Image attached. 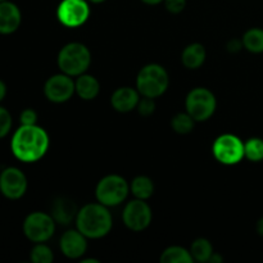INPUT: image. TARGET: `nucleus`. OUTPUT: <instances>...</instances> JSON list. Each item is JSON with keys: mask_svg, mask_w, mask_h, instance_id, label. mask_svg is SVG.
Returning a JSON list of instances; mask_svg holds the SVG:
<instances>
[{"mask_svg": "<svg viewBox=\"0 0 263 263\" xmlns=\"http://www.w3.org/2000/svg\"><path fill=\"white\" fill-rule=\"evenodd\" d=\"M49 136L43 127L37 125L21 127L13 135L10 148L17 159L25 163H33L43 158L49 149Z\"/></svg>", "mask_w": 263, "mask_h": 263, "instance_id": "1", "label": "nucleus"}, {"mask_svg": "<svg viewBox=\"0 0 263 263\" xmlns=\"http://www.w3.org/2000/svg\"><path fill=\"white\" fill-rule=\"evenodd\" d=\"M22 15L21 10L14 3L8 0L0 3V33L9 35L15 32L21 26Z\"/></svg>", "mask_w": 263, "mask_h": 263, "instance_id": "15", "label": "nucleus"}, {"mask_svg": "<svg viewBox=\"0 0 263 263\" xmlns=\"http://www.w3.org/2000/svg\"><path fill=\"white\" fill-rule=\"evenodd\" d=\"M164 7L172 14H179L186 7V0H164Z\"/></svg>", "mask_w": 263, "mask_h": 263, "instance_id": "28", "label": "nucleus"}, {"mask_svg": "<svg viewBox=\"0 0 263 263\" xmlns=\"http://www.w3.org/2000/svg\"><path fill=\"white\" fill-rule=\"evenodd\" d=\"M76 92L74 81L66 73H58L49 77L44 85V94L49 102L64 103L68 102L72 95Z\"/></svg>", "mask_w": 263, "mask_h": 263, "instance_id": "11", "label": "nucleus"}, {"mask_svg": "<svg viewBox=\"0 0 263 263\" xmlns=\"http://www.w3.org/2000/svg\"><path fill=\"white\" fill-rule=\"evenodd\" d=\"M190 253L195 261L202 263L210 262L213 254V247L208 239L199 238L193 241L192 247H190Z\"/></svg>", "mask_w": 263, "mask_h": 263, "instance_id": "22", "label": "nucleus"}, {"mask_svg": "<svg viewBox=\"0 0 263 263\" xmlns=\"http://www.w3.org/2000/svg\"><path fill=\"white\" fill-rule=\"evenodd\" d=\"M186 112L195 120V122H203L210 120L217 108V99L210 89L195 87L187 94L185 99Z\"/></svg>", "mask_w": 263, "mask_h": 263, "instance_id": "6", "label": "nucleus"}, {"mask_svg": "<svg viewBox=\"0 0 263 263\" xmlns=\"http://www.w3.org/2000/svg\"><path fill=\"white\" fill-rule=\"evenodd\" d=\"M243 48V40H238V39H231V40L226 44V50H228L229 53H239Z\"/></svg>", "mask_w": 263, "mask_h": 263, "instance_id": "30", "label": "nucleus"}, {"mask_svg": "<svg viewBox=\"0 0 263 263\" xmlns=\"http://www.w3.org/2000/svg\"><path fill=\"white\" fill-rule=\"evenodd\" d=\"M130 185L120 175H108L103 177L97 185L95 197L97 200L105 207L120 205L127 198Z\"/></svg>", "mask_w": 263, "mask_h": 263, "instance_id": "5", "label": "nucleus"}, {"mask_svg": "<svg viewBox=\"0 0 263 263\" xmlns=\"http://www.w3.org/2000/svg\"><path fill=\"white\" fill-rule=\"evenodd\" d=\"M86 239V236L77 229L76 230H67L59 240L62 253L69 259L81 258L87 249Z\"/></svg>", "mask_w": 263, "mask_h": 263, "instance_id": "13", "label": "nucleus"}, {"mask_svg": "<svg viewBox=\"0 0 263 263\" xmlns=\"http://www.w3.org/2000/svg\"><path fill=\"white\" fill-rule=\"evenodd\" d=\"M195 120L189 115V113H177L172 117L171 127L172 130L180 135H186L194 130Z\"/></svg>", "mask_w": 263, "mask_h": 263, "instance_id": "23", "label": "nucleus"}, {"mask_svg": "<svg viewBox=\"0 0 263 263\" xmlns=\"http://www.w3.org/2000/svg\"><path fill=\"white\" fill-rule=\"evenodd\" d=\"M55 231V221L51 215L44 212H32L23 222V233L33 243H45Z\"/></svg>", "mask_w": 263, "mask_h": 263, "instance_id": "8", "label": "nucleus"}, {"mask_svg": "<svg viewBox=\"0 0 263 263\" xmlns=\"http://www.w3.org/2000/svg\"><path fill=\"white\" fill-rule=\"evenodd\" d=\"M153 213L148 203L135 198L125 205L122 212V221L127 229L133 231H143L151 225Z\"/></svg>", "mask_w": 263, "mask_h": 263, "instance_id": "10", "label": "nucleus"}, {"mask_svg": "<svg viewBox=\"0 0 263 263\" xmlns=\"http://www.w3.org/2000/svg\"><path fill=\"white\" fill-rule=\"evenodd\" d=\"M159 261L162 263H193V258L190 251H186L182 247H168L164 249L161 254Z\"/></svg>", "mask_w": 263, "mask_h": 263, "instance_id": "20", "label": "nucleus"}, {"mask_svg": "<svg viewBox=\"0 0 263 263\" xmlns=\"http://www.w3.org/2000/svg\"><path fill=\"white\" fill-rule=\"evenodd\" d=\"M27 190V177L17 167H8L0 174V192L8 199H20Z\"/></svg>", "mask_w": 263, "mask_h": 263, "instance_id": "12", "label": "nucleus"}, {"mask_svg": "<svg viewBox=\"0 0 263 263\" xmlns=\"http://www.w3.org/2000/svg\"><path fill=\"white\" fill-rule=\"evenodd\" d=\"M59 69L68 76H80L85 73L91 63L89 48L81 43H69L61 49L57 59Z\"/></svg>", "mask_w": 263, "mask_h": 263, "instance_id": "4", "label": "nucleus"}, {"mask_svg": "<svg viewBox=\"0 0 263 263\" xmlns=\"http://www.w3.org/2000/svg\"><path fill=\"white\" fill-rule=\"evenodd\" d=\"M112 215L102 203H90L84 205L76 216V228L86 238L100 239L112 230Z\"/></svg>", "mask_w": 263, "mask_h": 263, "instance_id": "2", "label": "nucleus"}, {"mask_svg": "<svg viewBox=\"0 0 263 263\" xmlns=\"http://www.w3.org/2000/svg\"><path fill=\"white\" fill-rule=\"evenodd\" d=\"M168 85L170 77L166 68L157 63L144 66L136 77V89L141 97L156 99L166 92Z\"/></svg>", "mask_w": 263, "mask_h": 263, "instance_id": "3", "label": "nucleus"}, {"mask_svg": "<svg viewBox=\"0 0 263 263\" xmlns=\"http://www.w3.org/2000/svg\"><path fill=\"white\" fill-rule=\"evenodd\" d=\"M243 45L248 51L254 54L263 53V30L258 27L249 28L243 35Z\"/></svg>", "mask_w": 263, "mask_h": 263, "instance_id": "21", "label": "nucleus"}, {"mask_svg": "<svg viewBox=\"0 0 263 263\" xmlns=\"http://www.w3.org/2000/svg\"><path fill=\"white\" fill-rule=\"evenodd\" d=\"M140 97L138 89H133L130 86L118 87L110 97V104L117 112L128 113L138 107Z\"/></svg>", "mask_w": 263, "mask_h": 263, "instance_id": "14", "label": "nucleus"}, {"mask_svg": "<svg viewBox=\"0 0 263 263\" xmlns=\"http://www.w3.org/2000/svg\"><path fill=\"white\" fill-rule=\"evenodd\" d=\"M79 213L77 205L73 200L68 199V198L59 197L51 204V217L54 221L61 225L67 226L76 220V216Z\"/></svg>", "mask_w": 263, "mask_h": 263, "instance_id": "16", "label": "nucleus"}, {"mask_svg": "<svg viewBox=\"0 0 263 263\" xmlns=\"http://www.w3.org/2000/svg\"><path fill=\"white\" fill-rule=\"evenodd\" d=\"M246 158L251 162L263 161V139L252 138L244 143Z\"/></svg>", "mask_w": 263, "mask_h": 263, "instance_id": "24", "label": "nucleus"}, {"mask_svg": "<svg viewBox=\"0 0 263 263\" xmlns=\"http://www.w3.org/2000/svg\"><path fill=\"white\" fill-rule=\"evenodd\" d=\"M130 190L135 198L146 200L154 194V182L148 176H136L131 182Z\"/></svg>", "mask_w": 263, "mask_h": 263, "instance_id": "19", "label": "nucleus"}, {"mask_svg": "<svg viewBox=\"0 0 263 263\" xmlns=\"http://www.w3.org/2000/svg\"><path fill=\"white\" fill-rule=\"evenodd\" d=\"M57 17L66 27H80L89 20L90 7L86 0H62L57 9Z\"/></svg>", "mask_w": 263, "mask_h": 263, "instance_id": "9", "label": "nucleus"}, {"mask_svg": "<svg viewBox=\"0 0 263 263\" xmlns=\"http://www.w3.org/2000/svg\"><path fill=\"white\" fill-rule=\"evenodd\" d=\"M212 152L215 158L226 166L239 163L246 157L244 143L233 134H223L218 136L213 143Z\"/></svg>", "mask_w": 263, "mask_h": 263, "instance_id": "7", "label": "nucleus"}, {"mask_svg": "<svg viewBox=\"0 0 263 263\" xmlns=\"http://www.w3.org/2000/svg\"><path fill=\"white\" fill-rule=\"evenodd\" d=\"M82 263H98L99 261L98 259H94V258H87V259H81Z\"/></svg>", "mask_w": 263, "mask_h": 263, "instance_id": "35", "label": "nucleus"}, {"mask_svg": "<svg viewBox=\"0 0 263 263\" xmlns=\"http://www.w3.org/2000/svg\"><path fill=\"white\" fill-rule=\"evenodd\" d=\"M89 2H91V3H95V4H99V3H103V2H105V0H89Z\"/></svg>", "mask_w": 263, "mask_h": 263, "instance_id": "36", "label": "nucleus"}, {"mask_svg": "<svg viewBox=\"0 0 263 263\" xmlns=\"http://www.w3.org/2000/svg\"><path fill=\"white\" fill-rule=\"evenodd\" d=\"M207 58L205 48L199 43H193L184 49L181 54V62L187 69H198L203 66Z\"/></svg>", "mask_w": 263, "mask_h": 263, "instance_id": "18", "label": "nucleus"}, {"mask_svg": "<svg viewBox=\"0 0 263 263\" xmlns=\"http://www.w3.org/2000/svg\"><path fill=\"white\" fill-rule=\"evenodd\" d=\"M210 262L211 263H221V262H222V257L220 256V253H215V252H213V254H212V257H211Z\"/></svg>", "mask_w": 263, "mask_h": 263, "instance_id": "32", "label": "nucleus"}, {"mask_svg": "<svg viewBox=\"0 0 263 263\" xmlns=\"http://www.w3.org/2000/svg\"><path fill=\"white\" fill-rule=\"evenodd\" d=\"M143 3H145V4L148 5H157V4H161V3H163L164 0H141Z\"/></svg>", "mask_w": 263, "mask_h": 263, "instance_id": "34", "label": "nucleus"}, {"mask_svg": "<svg viewBox=\"0 0 263 263\" xmlns=\"http://www.w3.org/2000/svg\"><path fill=\"white\" fill-rule=\"evenodd\" d=\"M10 128H12V116L4 107H0V139L7 136Z\"/></svg>", "mask_w": 263, "mask_h": 263, "instance_id": "27", "label": "nucleus"}, {"mask_svg": "<svg viewBox=\"0 0 263 263\" xmlns=\"http://www.w3.org/2000/svg\"><path fill=\"white\" fill-rule=\"evenodd\" d=\"M74 87H76V94L84 100L95 99L100 91L99 81L94 76L86 73L77 76V80L74 81Z\"/></svg>", "mask_w": 263, "mask_h": 263, "instance_id": "17", "label": "nucleus"}, {"mask_svg": "<svg viewBox=\"0 0 263 263\" xmlns=\"http://www.w3.org/2000/svg\"><path fill=\"white\" fill-rule=\"evenodd\" d=\"M5 95H7V86H5L4 82L0 80V102H2L3 99L5 98Z\"/></svg>", "mask_w": 263, "mask_h": 263, "instance_id": "31", "label": "nucleus"}, {"mask_svg": "<svg viewBox=\"0 0 263 263\" xmlns=\"http://www.w3.org/2000/svg\"><path fill=\"white\" fill-rule=\"evenodd\" d=\"M2 2H5V0H0V3H2Z\"/></svg>", "mask_w": 263, "mask_h": 263, "instance_id": "37", "label": "nucleus"}, {"mask_svg": "<svg viewBox=\"0 0 263 263\" xmlns=\"http://www.w3.org/2000/svg\"><path fill=\"white\" fill-rule=\"evenodd\" d=\"M256 229H257V233H258L261 236H263V217H261L258 220Z\"/></svg>", "mask_w": 263, "mask_h": 263, "instance_id": "33", "label": "nucleus"}, {"mask_svg": "<svg viewBox=\"0 0 263 263\" xmlns=\"http://www.w3.org/2000/svg\"><path fill=\"white\" fill-rule=\"evenodd\" d=\"M30 257L33 263H51L54 261L53 251L43 243H37L33 247Z\"/></svg>", "mask_w": 263, "mask_h": 263, "instance_id": "25", "label": "nucleus"}, {"mask_svg": "<svg viewBox=\"0 0 263 263\" xmlns=\"http://www.w3.org/2000/svg\"><path fill=\"white\" fill-rule=\"evenodd\" d=\"M21 125L30 126V125H36V121H37V113L35 112L31 108H27V109L22 110L20 116Z\"/></svg>", "mask_w": 263, "mask_h": 263, "instance_id": "29", "label": "nucleus"}, {"mask_svg": "<svg viewBox=\"0 0 263 263\" xmlns=\"http://www.w3.org/2000/svg\"><path fill=\"white\" fill-rule=\"evenodd\" d=\"M136 109H138V112L140 113L141 116L148 117V116L153 115L154 110H156V102H154L153 98L143 97L139 100Z\"/></svg>", "mask_w": 263, "mask_h": 263, "instance_id": "26", "label": "nucleus"}]
</instances>
